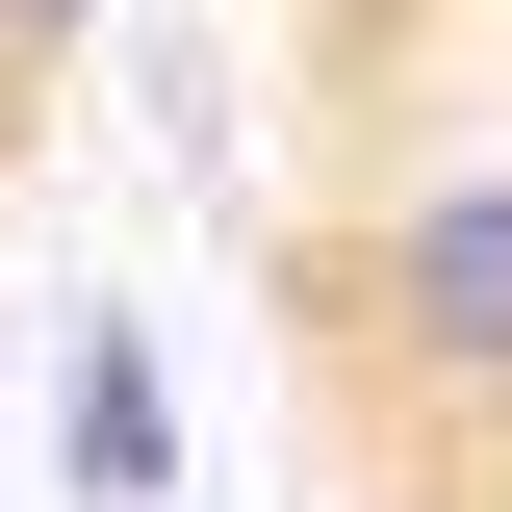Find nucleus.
Returning a JSON list of instances; mask_svg holds the SVG:
<instances>
[{"label": "nucleus", "mask_w": 512, "mask_h": 512, "mask_svg": "<svg viewBox=\"0 0 512 512\" xmlns=\"http://www.w3.org/2000/svg\"><path fill=\"white\" fill-rule=\"evenodd\" d=\"M359 333H384V384H410V410L512 436V154L384 180V231H359Z\"/></svg>", "instance_id": "obj_1"}, {"label": "nucleus", "mask_w": 512, "mask_h": 512, "mask_svg": "<svg viewBox=\"0 0 512 512\" xmlns=\"http://www.w3.org/2000/svg\"><path fill=\"white\" fill-rule=\"evenodd\" d=\"M52 487H77V512H180V359H154L128 308L52 333Z\"/></svg>", "instance_id": "obj_2"}, {"label": "nucleus", "mask_w": 512, "mask_h": 512, "mask_svg": "<svg viewBox=\"0 0 512 512\" xmlns=\"http://www.w3.org/2000/svg\"><path fill=\"white\" fill-rule=\"evenodd\" d=\"M77 26H103V0H0V77H52V52H77Z\"/></svg>", "instance_id": "obj_3"}]
</instances>
